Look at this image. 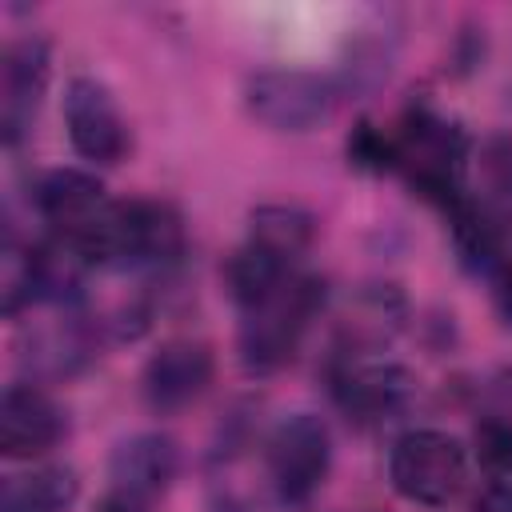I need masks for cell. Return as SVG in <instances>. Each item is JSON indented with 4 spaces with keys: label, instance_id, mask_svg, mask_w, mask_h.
<instances>
[{
    "label": "cell",
    "instance_id": "obj_1",
    "mask_svg": "<svg viewBox=\"0 0 512 512\" xmlns=\"http://www.w3.org/2000/svg\"><path fill=\"white\" fill-rule=\"evenodd\" d=\"M392 132V172L444 216L468 196L472 136L460 120L444 116L436 104L416 100L400 112Z\"/></svg>",
    "mask_w": 512,
    "mask_h": 512
},
{
    "label": "cell",
    "instance_id": "obj_2",
    "mask_svg": "<svg viewBox=\"0 0 512 512\" xmlns=\"http://www.w3.org/2000/svg\"><path fill=\"white\" fill-rule=\"evenodd\" d=\"M76 248L92 268L164 272L180 264L188 232L184 216L168 200H112L100 224Z\"/></svg>",
    "mask_w": 512,
    "mask_h": 512
},
{
    "label": "cell",
    "instance_id": "obj_3",
    "mask_svg": "<svg viewBox=\"0 0 512 512\" xmlns=\"http://www.w3.org/2000/svg\"><path fill=\"white\" fill-rule=\"evenodd\" d=\"M324 280L296 272L284 288H276L272 296H264L260 304L240 312V332H236V348H240V364L256 376L280 372L284 364L296 360L312 320L324 312Z\"/></svg>",
    "mask_w": 512,
    "mask_h": 512
},
{
    "label": "cell",
    "instance_id": "obj_4",
    "mask_svg": "<svg viewBox=\"0 0 512 512\" xmlns=\"http://www.w3.org/2000/svg\"><path fill=\"white\" fill-rule=\"evenodd\" d=\"M392 488L420 508L452 504L468 484V448L440 428H408L388 452Z\"/></svg>",
    "mask_w": 512,
    "mask_h": 512
},
{
    "label": "cell",
    "instance_id": "obj_5",
    "mask_svg": "<svg viewBox=\"0 0 512 512\" xmlns=\"http://www.w3.org/2000/svg\"><path fill=\"white\" fill-rule=\"evenodd\" d=\"M328 392L352 424L380 428L408 412V404L416 400V376L404 364L384 360L380 352H332Z\"/></svg>",
    "mask_w": 512,
    "mask_h": 512
},
{
    "label": "cell",
    "instance_id": "obj_6",
    "mask_svg": "<svg viewBox=\"0 0 512 512\" xmlns=\"http://www.w3.org/2000/svg\"><path fill=\"white\" fill-rule=\"evenodd\" d=\"M268 484L280 504H308L332 468V432L316 412L284 416L264 444Z\"/></svg>",
    "mask_w": 512,
    "mask_h": 512
},
{
    "label": "cell",
    "instance_id": "obj_7",
    "mask_svg": "<svg viewBox=\"0 0 512 512\" xmlns=\"http://www.w3.org/2000/svg\"><path fill=\"white\" fill-rule=\"evenodd\" d=\"M340 88L308 68H260L244 80L248 112L272 132H308L332 116Z\"/></svg>",
    "mask_w": 512,
    "mask_h": 512
},
{
    "label": "cell",
    "instance_id": "obj_8",
    "mask_svg": "<svg viewBox=\"0 0 512 512\" xmlns=\"http://www.w3.org/2000/svg\"><path fill=\"white\" fill-rule=\"evenodd\" d=\"M64 128H68V144L80 160L112 168L128 156L132 136L128 124L112 100V92L96 80V76H72L64 88Z\"/></svg>",
    "mask_w": 512,
    "mask_h": 512
},
{
    "label": "cell",
    "instance_id": "obj_9",
    "mask_svg": "<svg viewBox=\"0 0 512 512\" xmlns=\"http://www.w3.org/2000/svg\"><path fill=\"white\" fill-rule=\"evenodd\" d=\"M52 80V48L44 36H20L4 48L0 64V136L8 148H16L44 104Z\"/></svg>",
    "mask_w": 512,
    "mask_h": 512
},
{
    "label": "cell",
    "instance_id": "obj_10",
    "mask_svg": "<svg viewBox=\"0 0 512 512\" xmlns=\"http://www.w3.org/2000/svg\"><path fill=\"white\" fill-rule=\"evenodd\" d=\"M100 348V332L96 324L80 312V304H60L56 316H48L44 324H32L20 340V364L24 372L44 384V380H64L72 372H80Z\"/></svg>",
    "mask_w": 512,
    "mask_h": 512
},
{
    "label": "cell",
    "instance_id": "obj_11",
    "mask_svg": "<svg viewBox=\"0 0 512 512\" xmlns=\"http://www.w3.org/2000/svg\"><path fill=\"white\" fill-rule=\"evenodd\" d=\"M212 372H216V360H212V348L204 340H192V336H176V340H164L148 360H144V372H140V396L152 412H180L188 404H196L208 384H212Z\"/></svg>",
    "mask_w": 512,
    "mask_h": 512
},
{
    "label": "cell",
    "instance_id": "obj_12",
    "mask_svg": "<svg viewBox=\"0 0 512 512\" xmlns=\"http://www.w3.org/2000/svg\"><path fill=\"white\" fill-rule=\"evenodd\" d=\"M68 436V416L36 380H16L0 396V452L8 460H36Z\"/></svg>",
    "mask_w": 512,
    "mask_h": 512
},
{
    "label": "cell",
    "instance_id": "obj_13",
    "mask_svg": "<svg viewBox=\"0 0 512 512\" xmlns=\"http://www.w3.org/2000/svg\"><path fill=\"white\" fill-rule=\"evenodd\" d=\"M32 204H36L40 220L52 228V236H60L68 244H80L100 224L112 196L84 168H52V172L40 176V184L32 192Z\"/></svg>",
    "mask_w": 512,
    "mask_h": 512
},
{
    "label": "cell",
    "instance_id": "obj_14",
    "mask_svg": "<svg viewBox=\"0 0 512 512\" xmlns=\"http://www.w3.org/2000/svg\"><path fill=\"white\" fill-rule=\"evenodd\" d=\"M108 468H112V488L156 500L160 492H168V484L180 472V448L164 432H136L116 444Z\"/></svg>",
    "mask_w": 512,
    "mask_h": 512
},
{
    "label": "cell",
    "instance_id": "obj_15",
    "mask_svg": "<svg viewBox=\"0 0 512 512\" xmlns=\"http://www.w3.org/2000/svg\"><path fill=\"white\" fill-rule=\"evenodd\" d=\"M404 312H408V304H404L396 284H368V288H360L348 300L344 316H340L336 352H356V356L380 352L400 332Z\"/></svg>",
    "mask_w": 512,
    "mask_h": 512
},
{
    "label": "cell",
    "instance_id": "obj_16",
    "mask_svg": "<svg viewBox=\"0 0 512 512\" xmlns=\"http://www.w3.org/2000/svg\"><path fill=\"white\" fill-rule=\"evenodd\" d=\"M448 228H452V248H456V260L476 272V276H488L496 268V260L504 256L508 240H512V228H508V212L484 204L476 192H468L452 212H448Z\"/></svg>",
    "mask_w": 512,
    "mask_h": 512
},
{
    "label": "cell",
    "instance_id": "obj_17",
    "mask_svg": "<svg viewBox=\"0 0 512 512\" xmlns=\"http://www.w3.org/2000/svg\"><path fill=\"white\" fill-rule=\"evenodd\" d=\"M80 496V476L68 464H36L4 480L0 512H68Z\"/></svg>",
    "mask_w": 512,
    "mask_h": 512
},
{
    "label": "cell",
    "instance_id": "obj_18",
    "mask_svg": "<svg viewBox=\"0 0 512 512\" xmlns=\"http://www.w3.org/2000/svg\"><path fill=\"white\" fill-rule=\"evenodd\" d=\"M248 240L300 264L316 240V216L300 204H260L248 212Z\"/></svg>",
    "mask_w": 512,
    "mask_h": 512
},
{
    "label": "cell",
    "instance_id": "obj_19",
    "mask_svg": "<svg viewBox=\"0 0 512 512\" xmlns=\"http://www.w3.org/2000/svg\"><path fill=\"white\" fill-rule=\"evenodd\" d=\"M480 168V200L512 216V128H496L476 148Z\"/></svg>",
    "mask_w": 512,
    "mask_h": 512
},
{
    "label": "cell",
    "instance_id": "obj_20",
    "mask_svg": "<svg viewBox=\"0 0 512 512\" xmlns=\"http://www.w3.org/2000/svg\"><path fill=\"white\" fill-rule=\"evenodd\" d=\"M348 164L360 172H392V132L360 120L348 132Z\"/></svg>",
    "mask_w": 512,
    "mask_h": 512
},
{
    "label": "cell",
    "instance_id": "obj_21",
    "mask_svg": "<svg viewBox=\"0 0 512 512\" xmlns=\"http://www.w3.org/2000/svg\"><path fill=\"white\" fill-rule=\"evenodd\" d=\"M472 448L492 476H512V420H500V416L480 420L472 432Z\"/></svg>",
    "mask_w": 512,
    "mask_h": 512
},
{
    "label": "cell",
    "instance_id": "obj_22",
    "mask_svg": "<svg viewBox=\"0 0 512 512\" xmlns=\"http://www.w3.org/2000/svg\"><path fill=\"white\" fill-rule=\"evenodd\" d=\"M492 280V304H496V316L504 328H512V240L504 248V256L496 260V268L488 272Z\"/></svg>",
    "mask_w": 512,
    "mask_h": 512
},
{
    "label": "cell",
    "instance_id": "obj_23",
    "mask_svg": "<svg viewBox=\"0 0 512 512\" xmlns=\"http://www.w3.org/2000/svg\"><path fill=\"white\" fill-rule=\"evenodd\" d=\"M472 512H512V476H492L476 492Z\"/></svg>",
    "mask_w": 512,
    "mask_h": 512
},
{
    "label": "cell",
    "instance_id": "obj_24",
    "mask_svg": "<svg viewBox=\"0 0 512 512\" xmlns=\"http://www.w3.org/2000/svg\"><path fill=\"white\" fill-rule=\"evenodd\" d=\"M96 512H152V500L136 496V492H124V488H108Z\"/></svg>",
    "mask_w": 512,
    "mask_h": 512
}]
</instances>
